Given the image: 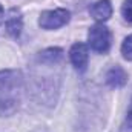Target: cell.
Listing matches in <instances>:
<instances>
[{"label": "cell", "mask_w": 132, "mask_h": 132, "mask_svg": "<svg viewBox=\"0 0 132 132\" xmlns=\"http://www.w3.org/2000/svg\"><path fill=\"white\" fill-rule=\"evenodd\" d=\"M23 75L20 71H0V117L17 112L23 98Z\"/></svg>", "instance_id": "obj_1"}, {"label": "cell", "mask_w": 132, "mask_h": 132, "mask_svg": "<svg viewBox=\"0 0 132 132\" xmlns=\"http://www.w3.org/2000/svg\"><path fill=\"white\" fill-rule=\"evenodd\" d=\"M88 42H89V46L92 51L100 52V54H106L111 48V31L103 23H97L89 29Z\"/></svg>", "instance_id": "obj_2"}, {"label": "cell", "mask_w": 132, "mask_h": 132, "mask_svg": "<svg viewBox=\"0 0 132 132\" xmlns=\"http://www.w3.org/2000/svg\"><path fill=\"white\" fill-rule=\"evenodd\" d=\"M69 11L63 9V8H57V9H51V11H45L40 14L38 19V26L43 29H57L65 26L66 23L69 22Z\"/></svg>", "instance_id": "obj_3"}, {"label": "cell", "mask_w": 132, "mask_h": 132, "mask_svg": "<svg viewBox=\"0 0 132 132\" xmlns=\"http://www.w3.org/2000/svg\"><path fill=\"white\" fill-rule=\"evenodd\" d=\"M69 59L74 68L80 72H83L88 66V59H89V52H88V46L85 43H75L72 45L71 51H69Z\"/></svg>", "instance_id": "obj_4"}, {"label": "cell", "mask_w": 132, "mask_h": 132, "mask_svg": "<svg viewBox=\"0 0 132 132\" xmlns=\"http://www.w3.org/2000/svg\"><path fill=\"white\" fill-rule=\"evenodd\" d=\"M106 83L111 88H123L128 83V74L121 66H114L106 72Z\"/></svg>", "instance_id": "obj_5"}, {"label": "cell", "mask_w": 132, "mask_h": 132, "mask_svg": "<svg viewBox=\"0 0 132 132\" xmlns=\"http://www.w3.org/2000/svg\"><path fill=\"white\" fill-rule=\"evenodd\" d=\"M91 15L98 22V23H103L106 20L111 19L112 15V5L109 0H98L92 5L91 8Z\"/></svg>", "instance_id": "obj_6"}, {"label": "cell", "mask_w": 132, "mask_h": 132, "mask_svg": "<svg viewBox=\"0 0 132 132\" xmlns=\"http://www.w3.org/2000/svg\"><path fill=\"white\" fill-rule=\"evenodd\" d=\"M63 59V51L60 48H49L45 49L43 52H40L38 55V62L43 65H55Z\"/></svg>", "instance_id": "obj_7"}, {"label": "cell", "mask_w": 132, "mask_h": 132, "mask_svg": "<svg viewBox=\"0 0 132 132\" xmlns=\"http://www.w3.org/2000/svg\"><path fill=\"white\" fill-rule=\"evenodd\" d=\"M6 29L12 37H17L22 31V17H20V12L17 9L11 11L8 20H6Z\"/></svg>", "instance_id": "obj_8"}, {"label": "cell", "mask_w": 132, "mask_h": 132, "mask_svg": "<svg viewBox=\"0 0 132 132\" xmlns=\"http://www.w3.org/2000/svg\"><path fill=\"white\" fill-rule=\"evenodd\" d=\"M121 54L126 60L132 62V34L125 38V42L121 45Z\"/></svg>", "instance_id": "obj_9"}, {"label": "cell", "mask_w": 132, "mask_h": 132, "mask_svg": "<svg viewBox=\"0 0 132 132\" xmlns=\"http://www.w3.org/2000/svg\"><path fill=\"white\" fill-rule=\"evenodd\" d=\"M121 14L126 22L132 23V0H125V3L121 6Z\"/></svg>", "instance_id": "obj_10"}, {"label": "cell", "mask_w": 132, "mask_h": 132, "mask_svg": "<svg viewBox=\"0 0 132 132\" xmlns=\"http://www.w3.org/2000/svg\"><path fill=\"white\" fill-rule=\"evenodd\" d=\"M121 132H132V112L128 114L125 123L121 125Z\"/></svg>", "instance_id": "obj_11"}, {"label": "cell", "mask_w": 132, "mask_h": 132, "mask_svg": "<svg viewBox=\"0 0 132 132\" xmlns=\"http://www.w3.org/2000/svg\"><path fill=\"white\" fill-rule=\"evenodd\" d=\"M2 20H3V8L0 6V23H2Z\"/></svg>", "instance_id": "obj_12"}]
</instances>
